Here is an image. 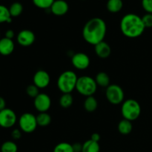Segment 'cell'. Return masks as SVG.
Here are the masks:
<instances>
[{
	"label": "cell",
	"instance_id": "obj_4",
	"mask_svg": "<svg viewBox=\"0 0 152 152\" xmlns=\"http://www.w3.org/2000/svg\"><path fill=\"white\" fill-rule=\"evenodd\" d=\"M121 114L123 119L132 122L134 121L141 114L140 105L136 99H126L122 103Z\"/></svg>",
	"mask_w": 152,
	"mask_h": 152
},
{
	"label": "cell",
	"instance_id": "obj_22",
	"mask_svg": "<svg viewBox=\"0 0 152 152\" xmlns=\"http://www.w3.org/2000/svg\"><path fill=\"white\" fill-rule=\"evenodd\" d=\"M74 98L71 94H63L59 98V105L63 108H68L72 105Z\"/></svg>",
	"mask_w": 152,
	"mask_h": 152
},
{
	"label": "cell",
	"instance_id": "obj_25",
	"mask_svg": "<svg viewBox=\"0 0 152 152\" xmlns=\"http://www.w3.org/2000/svg\"><path fill=\"white\" fill-rule=\"evenodd\" d=\"M53 152H74L71 144L68 142H62L57 144L55 146Z\"/></svg>",
	"mask_w": 152,
	"mask_h": 152
},
{
	"label": "cell",
	"instance_id": "obj_8",
	"mask_svg": "<svg viewBox=\"0 0 152 152\" xmlns=\"http://www.w3.org/2000/svg\"><path fill=\"white\" fill-rule=\"evenodd\" d=\"M17 117L13 110L4 108L0 111V126L4 129H10L16 123Z\"/></svg>",
	"mask_w": 152,
	"mask_h": 152
},
{
	"label": "cell",
	"instance_id": "obj_7",
	"mask_svg": "<svg viewBox=\"0 0 152 152\" xmlns=\"http://www.w3.org/2000/svg\"><path fill=\"white\" fill-rule=\"evenodd\" d=\"M20 130L25 133L30 134L37 129L38 124L37 121V116L31 113H24L19 120Z\"/></svg>",
	"mask_w": 152,
	"mask_h": 152
},
{
	"label": "cell",
	"instance_id": "obj_6",
	"mask_svg": "<svg viewBox=\"0 0 152 152\" xmlns=\"http://www.w3.org/2000/svg\"><path fill=\"white\" fill-rule=\"evenodd\" d=\"M105 96L110 103L113 105H119L124 101L125 94L123 88L116 84L110 85L106 88Z\"/></svg>",
	"mask_w": 152,
	"mask_h": 152
},
{
	"label": "cell",
	"instance_id": "obj_9",
	"mask_svg": "<svg viewBox=\"0 0 152 152\" xmlns=\"http://www.w3.org/2000/svg\"><path fill=\"white\" fill-rule=\"evenodd\" d=\"M34 105L39 113L47 112L51 106V99L47 94L39 93L37 97L34 98Z\"/></svg>",
	"mask_w": 152,
	"mask_h": 152
},
{
	"label": "cell",
	"instance_id": "obj_23",
	"mask_svg": "<svg viewBox=\"0 0 152 152\" xmlns=\"http://www.w3.org/2000/svg\"><path fill=\"white\" fill-rule=\"evenodd\" d=\"M12 22V17L10 16L9 8L4 5L0 4V23H10Z\"/></svg>",
	"mask_w": 152,
	"mask_h": 152
},
{
	"label": "cell",
	"instance_id": "obj_2",
	"mask_svg": "<svg viewBox=\"0 0 152 152\" xmlns=\"http://www.w3.org/2000/svg\"><path fill=\"white\" fill-rule=\"evenodd\" d=\"M145 29L142 17L135 13H127L123 16L120 21V31L128 38L140 37L143 34Z\"/></svg>",
	"mask_w": 152,
	"mask_h": 152
},
{
	"label": "cell",
	"instance_id": "obj_19",
	"mask_svg": "<svg viewBox=\"0 0 152 152\" xmlns=\"http://www.w3.org/2000/svg\"><path fill=\"white\" fill-rule=\"evenodd\" d=\"M98 107V102L94 96H87L84 102V108L87 112L91 113L96 110Z\"/></svg>",
	"mask_w": 152,
	"mask_h": 152
},
{
	"label": "cell",
	"instance_id": "obj_29",
	"mask_svg": "<svg viewBox=\"0 0 152 152\" xmlns=\"http://www.w3.org/2000/svg\"><path fill=\"white\" fill-rule=\"evenodd\" d=\"M142 22L146 28H152V13H146L142 17Z\"/></svg>",
	"mask_w": 152,
	"mask_h": 152
},
{
	"label": "cell",
	"instance_id": "obj_17",
	"mask_svg": "<svg viewBox=\"0 0 152 152\" xmlns=\"http://www.w3.org/2000/svg\"><path fill=\"white\" fill-rule=\"evenodd\" d=\"M123 0H108L106 7L110 13H116L123 9Z\"/></svg>",
	"mask_w": 152,
	"mask_h": 152
},
{
	"label": "cell",
	"instance_id": "obj_13",
	"mask_svg": "<svg viewBox=\"0 0 152 152\" xmlns=\"http://www.w3.org/2000/svg\"><path fill=\"white\" fill-rule=\"evenodd\" d=\"M50 12L55 16H62L66 14L69 10V6L65 0H55L50 8Z\"/></svg>",
	"mask_w": 152,
	"mask_h": 152
},
{
	"label": "cell",
	"instance_id": "obj_11",
	"mask_svg": "<svg viewBox=\"0 0 152 152\" xmlns=\"http://www.w3.org/2000/svg\"><path fill=\"white\" fill-rule=\"evenodd\" d=\"M50 77L48 73L44 70H39L34 74L33 83L39 88H45L50 84Z\"/></svg>",
	"mask_w": 152,
	"mask_h": 152
},
{
	"label": "cell",
	"instance_id": "obj_33",
	"mask_svg": "<svg viewBox=\"0 0 152 152\" xmlns=\"http://www.w3.org/2000/svg\"><path fill=\"white\" fill-rule=\"evenodd\" d=\"M14 31L13 30H7L5 32V37L7 39H12L14 37Z\"/></svg>",
	"mask_w": 152,
	"mask_h": 152
},
{
	"label": "cell",
	"instance_id": "obj_30",
	"mask_svg": "<svg viewBox=\"0 0 152 152\" xmlns=\"http://www.w3.org/2000/svg\"><path fill=\"white\" fill-rule=\"evenodd\" d=\"M142 6L147 13H152V0H142Z\"/></svg>",
	"mask_w": 152,
	"mask_h": 152
},
{
	"label": "cell",
	"instance_id": "obj_20",
	"mask_svg": "<svg viewBox=\"0 0 152 152\" xmlns=\"http://www.w3.org/2000/svg\"><path fill=\"white\" fill-rule=\"evenodd\" d=\"M97 86L103 88H107L110 86V77L105 72H99L95 77Z\"/></svg>",
	"mask_w": 152,
	"mask_h": 152
},
{
	"label": "cell",
	"instance_id": "obj_21",
	"mask_svg": "<svg viewBox=\"0 0 152 152\" xmlns=\"http://www.w3.org/2000/svg\"><path fill=\"white\" fill-rule=\"evenodd\" d=\"M37 121L38 126L46 127V126H49L51 123V117L47 112L39 113L37 116Z\"/></svg>",
	"mask_w": 152,
	"mask_h": 152
},
{
	"label": "cell",
	"instance_id": "obj_27",
	"mask_svg": "<svg viewBox=\"0 0 152 152\" xmlns=\"http://www.w3.org/2000/svg\"><path fill=\"white\" fill-rule=\"evenodd\" d=\"M55 0H32L36 7L41 9H50Z\"/></svg>",
	"mask_w": 152,
	"mask_h": 152
},
{
	"label": "cell",
	"instance_id": "obj_3",
	"mask_svg": "<svg viewBox=\"0 0 152 152\" xmlns=\"http://www.w3.org/2000/svg\"><path fill=\"white\" fill-rule=\"evenodd\" d=\"M77 77V74L72 71H65L59 75L57 80V87L62 94H71L76 89Z\"/></svg>",
	"mask_w": 152,
	"mask_h": 152
},
{
	"label": "cell",
	"instance_id": "obj_14",
	"mask_svg": "<svg viewBox=\"0 0 152 152\" xmlns=\"http://www.w3.org/2000/svg\"><path fill=\"white\" fill-rule=\"evenodd\" d=\"M94 50L98 57L100 59H107L111 53V46L105 41L94 45Z\"/></svg>",
	"mask_w": 152,
	"mask_h": 152
},
{
	"label": "cell",
	"instance_id": "obj_35",
	"mask_svg": "<svg viewBox=\"0 0 152 152\" xmlns=\"http://www.w3.org/2000/svg\"><path fill=\"white\" fill-rule=\"evenodd\" d=\"M4 108H6V102L4 98L0 96V111Z\"/></svg>",
	"mask_w": 152,
	"mask_h": 152
},
{
	"label": "cell",
	"instance_id": "obj_5",
	"mask_svg": "<svg viewBox=\"0 0 152 152\" xmlns=\"http://www.w3.org/2000/svg\"><path fill=\"white\" fill-rule=\"evenodd\" d=\"M97 84L90 76H82L78 77L76 89L79 94L85 96H94L97 89Z\"/></svg>",
	"mask_w": 152,
	"mask_h": 152
},
{
	"label": "cell",
	"instance_id": "obj_18",
	"mask_svg": "<svg viewBox=\"0 0 152 152\" xmlns=\"http://www.w3.org/2000/svg\"><path fill=\"white\" fill-rule=\"evenodd\" d=\"M100 146L99 142L93 141L92 140H88L83 144L82 152H99Z\"/></svg>",
	"mask_w": 152,
	"mask_h": 152
},
{
	"label": "cell",
	"instance_id": "obj_15",
	"mask_svg": "<svg viewBox=\"0 0 152 152\" xmlns=\"http://www.w3.org/2000/svg\"><path fill=\"white\" fill-rule=\"evenodd\" d=\"M14 42L12 39L6 37L0 39V54L3 56L10 55L14 50Z\"/></svg>",
	"mask_w": 152,
	"mask_h": 152
},
{
	"label": "cell",
	"instance_id": "obj_1",
	"mask_svg": "<svg viewBox=\"0 0 152 152\" xmlns=\"http://www.w3.org/2000/svg\"><path fill=\"white\" fill-rule=\"evenodd\" d=\"M107 33V25L105 21L99 17L89 19L83 29V37L85 41L92 45L104 41Z\"/></svg>",
	"mask_w": 152,
	"mask_h": 152
},
{
	"label": "cell",
	"instance_id": "obj_24",
	"mask_svg": "<svg viewBox=\"0 0 152 152\" xmlns=\"http://www.w3.org/2000/svg\"><path fill=\"white\" fill-rule=\"evenodd\" d=\"M9 11H10L11 17H17L22 14L23 11V6L20 2H13L9 7Z\"/></svg>",
	"mask_w": 152,
	"mask_h": 152
},
{
	"label": "cell",
	"instance_id": "obj_34",
	"mask_svg": "<svg viewBox=\"0 0 152 152\" xmlns=\"http://www.w3.org/2000/svg\"><path fill=\"white\" fill-rule=\"evenodd\" d=\"M100 139H101L100 134H98V133L92 134L91 137V140H92L93 141H95V142H99Z\"/></svg>",
	"mask_w": 152,
	"mask_h": 152
},
{
	"label": "cell",
	"instance_id": "obj_32",
	"mask_svg": "<svg viewBox=\"0 0 152 152\" xmlns=\"http://www.w3.org/2000/svg\"><path fill=\"white\" fill-rule=\"evenodd\" d=\"M72 146L74 152H82V148H83V145L82 144L77 142V143L73 144Z\"/></svg>",
	"mask_w": 152,
	"mask_h": 152
},
{
	"label": "cell",
	"instance_id": "obj_26",
	"mask_svg": "<svg viewBox=\"0 0 152 152\" xmlns=\"http://www.w3.org/2000/svg\"><path fill=\"white\" fill-rule=\"evenodd\" d=\"M17 145L12 141H6L1 146V152H17Z\"/></svg>",
	"mask_w": 152,
	"mask_h": 152
},
{
	"label": "cell",
	"instance_id": "obj_28",
	"mask_svg": "<svg viewBox=\"0 0 152 152\" xmlns=\"http://www.w3.org/2000/svg\"><path fill=\"white\" fill-rule=\"evenodd\" d=\"M26 93L30 97L35 98L39 94V88H37L35 85H30L27 87Z\"/></svg>",
	"mask_w": 152,
	"mask_h": 152
},
{
	"label": "cell",
	"instance_id": "obj_12",
	"mask_svg": "<svg viewBox=\"0 0 152 152\" xmlns=\"http://www.w3.org/2000/svg\"><path fill=\"white\" fill-rule=\"evenodd\" d=\"M18 43L23 47H29L32 45L36 40L35 34L31 30L25 29L21 31L17 35Z\"/></svg>",
	"mask_w": 152,
	"mask_h": 152
},
{
	"label": "cell",
	"instance_id": "obj_31",
	"mask_svg": "<svg viewBox=\"0 0 152 152\" xmlns=\"http://www.w3.org/2000/svg\"><path fill=\"white\" fill-rule=\"evenodd\" d=\"M11 136L13 137V139L16 140H19L22 137V132H21L20 129H14L13 130V132H11Z\"/></svg>",
	"mask_w": 152,
	"mask_h": 152
},
{
	"label": "cell",
	"instance_id": "obj_16",
	"mask_svg": "<svg viewBox=\"0 0 152 152\" xmlns=\"http://www.w3.org/2000/svg\"><path fill=\"white\" fill-rule=\"evenodd\" d=\"M117 129H118V132L121 134H129L132 132V130H133V126H132V121H129V120H126V119H123V120H122L119 123Z\"/></svg>",
	"mask_w": 152,
	"mask_h": 152
},
{
	"label": "cell",
	"instance_id": "obj_10",
	"mask_svg": "<svg viewBox=\"0 0 152 152\" xmlns=\"http://www.w3.org/2000/svg\"><path fill=\"white\" fill-rule=\"evenodd\" d=\"M72 65L76 69L85 70L87 69L91 63L90 57L86 53L79 52L75 53L71 58Z\"/></svg>",
	"mask_w": 152,
	"mask_h": 152
}]
</instances>
